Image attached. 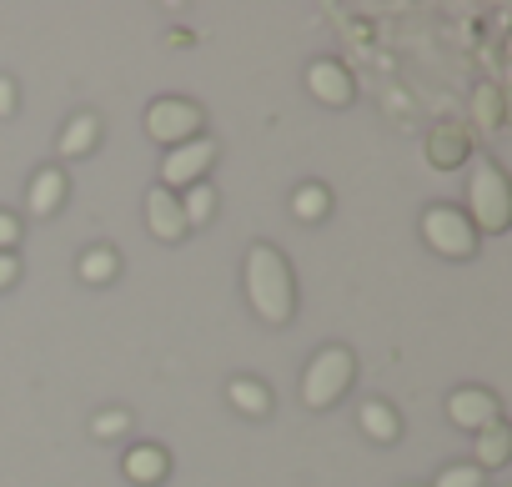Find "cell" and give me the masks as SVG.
<instances>
[{
  "label": "cell",
  "mask_w": 512,
  "mask_h": 487,
  "mask_svg": "<svg viewBox=\"0 0 512 487\" xmlns=\"http://www.w3.org/2000/svg\"><path fill=\"white\" fill-rule=\"evenodd\" d=\"M241 287H246V302L251 312L262 317L267 327H287L297 317V277H292V262L282 247L272 241H256L241 262Z\"/></svg>",
  "instance_id": "obj_1"
},
{
  "label": "cell",
  "mask_w": 512,
  "mask_h": 487,
  "mask_svg": "<svg viewBox=\"0 0 512 487\" xmlns=\"http://www.w3.org/2000/svg\"><path fill=\"white\" fill-rule=\"evenodd\" d=\"M467 221L477 236H502L507 221H512V186H507V171L492 161V156H477L472 161V181H467Z\"/></svg>",
  "instance_id": "obj_2"
},
{
  "label": "cell",
  "mask_w": 512,
  "mask_h": 487,
  "mask_svg": "<svg viewBox=\"0 0 512 487\" xmlns=\"http://www.w3.org/2000/svg\"><path fill=\"white\" fill-rule=\"evenodd\" d=\"M357 382V357L352 347H322L307 367H302V402L312 412H327L347 397V387Z\"/></svg>",
  "instance_id": "obj_3"
},
{
  "label": "cell",
  "mask_w": 512,
  "mask_h": 487,
  "mask_svg": "<svg viewBox=\"0 0 512 487\" xmlns=\"http://www.w3.org/2000/svg\"><path fill=\"white\" fill-rule=\"evenodd\" d=\"M417 231H422V247L432 257H447V262H467L482 247V236L472 231V221H467L462 206H427L422 221H417Z\"/></svg>",
  "instance_id": "obj_4"
},
{
  "label": "cell",
  "mask_w": 512,
  "mask_h": 487,
  "mask_svg": "<svg viewBox=\"0 0 512 487\" xmlns=\"http://www.w3.org/2000/svg\"><path fill=\"white\" fill-rule=\"evenodd\" d=\"M146 136L156 141V146H186V141H196V136H206V111L191 101V96H156L151 106H146Z\"/></svg>",
  "instance_id": "obj_5"
},
{
  "label": "cell",
  "mask_w": 512,
  "mask_h": 487,
  "mask_svg": "<svg viewBox=\"0 0 512 487\" xmlns=\"http://www.w3.org/2000/svg\"><path fill=\"white\" fill-rule=\"evenodd\" d=\"M211 166H216V141H211V136H196V141L171 146V151L161 156V186L181 196L186 186H201V181L211 176Z\"/></svg>",
  "instance_id": "obj_6"
},
{
  "label": "cell",
  "mask_w": 512,
  "mask_h": 487,
  "mask_svg": "<svg viewBox=\"0 0 512 487\" xmlns=\"http://www.w3.org/2000/svg\"><path fill=\"white\" fill-rule=\"evenodd\" d=\"M447 422L477 437L482 427L502 422V402H497V392H487V387H452V392H447Z\"/></svg>",
  "instance_id": "obj_7"
},
{
  "label": "cell",
  "mask_w": 512,
  "mask_h": 487,
  "mask_svg": "<svg viewBox=\"0 0 512 487\" xmlns=\"http://www.w3.org/2000/svg\"><path fill=\"white\" fill-rule=\"evenodd\" d=\"M307 91H312V101L317 106H352V96H357V81H352V71L342 66V61H332V56H322V61H312L307 66Z\"/></svg>",
  "instance_id": "obj_8"
},
{
  "label": "cell",
  "mask_w": 512,
  "mask_h": 487,
  "mask_svg": "<svg viewBox=\"0 0 512 487\" xmlns=\"http://www.w3.org/2000/svg\"><path fill=\"white\" fill-rule=\"evenodd\" d=\"M472 161V131L462 121H437L427 136V166L432 171H462Z\"/></svg>",
  "instance_id": "obj_9"
},
{
  "label": "cell",
  "mask_w": 512,
  "mask_h": 487,
  "mask_svg": "<svg viewBox=\"0 0 512 487\" xmlns=\"http://www.w3.org/2000/svg\"><path fill=\"white\" fill-rule=\"evenodd\" d=\"M146 226L156 241H186V216H181V196L166 191V186H151L146 191Z\"/></svg>",
  "instance_id": "obj_10"
},
{
  "label": "cell",
  "mask_w": 512,
  "mask_h": 487,
  "mask_svg": "<svg viewBox=\"0 0 512 487\" xmlns=\"http://www.w3.org/2000/svg\"><path fill=\"white\" fill-rule=\"evenodd\" d=\"M66 196H71L66 171H61V166H41V171L31 176V186H26V211H31L36 221H46V216H56V211L66 206Z\"/></svg>",
  "instance_id": "obj_11"
},
{
  "label": "cell",
  "mask_w": 512,
  "mask_h": 487,
  "mask_svg": "<svg viewBox=\"0 0 512 487\" xmlns=\"http://www.w3.org/2000/svg\"><path fill=\"white\" fill-rule=\"evenodd\" d=\"M121 472L136 482V487H161L171 477V452L161 442H136L126 457H121Z\"/></svg>",
  "instance_id": "obj_12"
},
{
  "label": "cell",
  "mask_w": 512,
  "mask_h": 487,
  "mask_svg": "<svg viewBox=\"0 0 512 487\" xmlns=\"http://www.w3.org/2000/svg\"><path fill=\"white\" fill-rule=\"evenodd\" d=\"M512 462V427L507 422H492L472 437V467L477 472H502Z\"/></svg>",
  "instance_id": "obj_13"
},
{
  "label": "cell",
  "mask_w": 512,
  "mask_h": 487,
  "mask_svg": "<svg viewBox=\"0 0 512 487\" xmlns=\"http://www.w3.org/2000/svg\"><path fill=\"white\" fill-rule=\"evenodd\" d=\"M226 402L241 412V417H267L272 407H277V397H272V387L262 382V377H231V387H226Z\"/></svg>",
  "instance_id": "obj_14"
},
{
  "label": "cell",
  "mask_w": 512,
  "mask_h": 487,
  "mask_svg": "<svg viewBox=\"0 0 512 487\" xmlns=\"http://www.w3.org/2000/svg\"><path fill=\"white\" fill-rule=\"evenodd\" d=\"M96 141H101V116H96V111H76V116L61 126L56 151L76 161V156H91V151H96Z\"/></svg>",
  "instance_id": "obj_15"
},
{
  "label": "cell",
  "mask_w": 512,
  "mask_h": 487,
  "mask_svg": "<svg viewBox=\"0 0 512 487\" xmlns=\"http://www.w3.org/2000/svg\"><path fill=\"white\" fill-rule=\"evenodd\" d=\"M292 216H297L302 226L327 221V216H332V191H327L322 181H302V186L292 191Z\"/></svg>",
  "instance_id": "obj_16"
},
{
  "label": "cell",
  "mask_w": 512,
  "mask_h": 487,
  "mask_svg": "<svg viewBox=\"0 0 512 487\" xmlns=\"http://www.w3.org/2000/svg\"><path fill=\"white\" fill-rule=\"evenodd\" d=\"M357 427L372 437V442H397L402 437V417H397V407H387V402H362V412H357Z\"/></svg>",
  "instance_id": "obj_17"
},
{
  "label": "cell",
  "mask_w": 512,
  "mask_h": 487,
  "mask_svg": "<svg viewBox=\"0 0 512 487\" xmlns=\"http://www.w3.org/2000/svg\"><path fill=\"white\" fill-rule=\"evenodd\" d=\"M76 272H81L86 287H106V282H116V272H121V252H116V247H91V252H81Z\"/></svg>",
  "instance_id": "obj_18"
},
{
  "label": "cell",
  "mask_w": 512,
  "mask_h": 487,
  "mask_svg": "<svg viewBox=\"0 0 512 487\" xmlns=\"http://www.w3.org/2000/svg\"><path fill=\"white\" fill-rule=\"evenodd\" d=\"M181 216H186V226L196 231V226H206L211 216H216V186H186L181 191Z\"/></svg>",
  "instance_id": "obj_19"
},
{
  "label": "cell",
  "mask_w": 512,
  "mask_h": 487,
  "mask_svg": "<svg viewBox=\"0 0 512 487\" xmlns=\"http://www.w3.org/2000/svg\"><path fill=\"white\" fill-rule=\"evenodd\" d=\"M126 432H131V412H126V407H106V412L91 417V437H96V442H116V437H126Z\"/></svg>",
  "instance_id": "obj_20"
},
{
  "label": "cell",
  "mask_w": 512,
  "mask_h": 487,
  "mask_svg": "<svg viewBox=\"0 0 512 487\" xmlns=\"http://www.w3.org/2000/svg\"><path fill=\"white\" fill-rule=\"evenodd\" d=\"M472 116H477L487 131H497V126H502V91H497V86H477V91H472Z\"/></svg>",
  "instance_id": "obj_21"
},
{
  "label": "cell",
  "mask_w": 512,
  "mask_h": 487,
  "mask_svg": "<svg viewBox=\"0 0 512 487\" xmlns=\"http://www.w3.org/2000/svg\"><path fill=\"white\" fill-rule=\"evenodd\" d=\"M482 482H487V472H477L472 462H452L432 477V487H482Z\"/></svg>",
  "instance_id": "obj_22"
},
{
  "label": "cell",
  "mask_w": 512,
  "mask_h": 487,
  "mask_svg": "<svg viewBox=\"0 0 512 487\" xmlns=\"http://www.w3.org/2000/svg\"><path fill=\"white\" fill-rule=\"evenodd\" d=\"M21 236H26L21 216H16V211H0V252H16V247H21Z\"/></svg>",
  "instance_id": "obj_23"
},
{
  "label": "cell",
  "mask_w": 512,
  "mask_h": 487,
  "mask_svg": "<svg viewBox=\"0 0 512 487\" xmlns=\"http://www.w3.org/2000/svg\"><path fill=\"white\" fill-rule=\"evenodd\" d=\"M21 282V257L16 252H0V292H11Z\"/></svg>",
  "instance_id": "obj_24"
},
{
  "label": "cell",
  "mask_w": 512,
  "mask_h": 487,
  "mask_svg": "<svg viewBox=\"0 0 512 487\" xmlns=\"http://www.w3.org/2000/svg\"><path fill=\"white\" fill-rule=\"evenodd\" d=\"M16 116V81L11 76H0V121Z\"/></svg>",
  "instance_id": "obj_25"
}]
</instances>
